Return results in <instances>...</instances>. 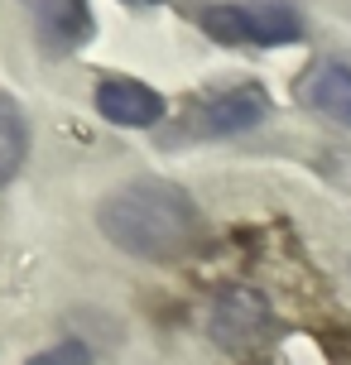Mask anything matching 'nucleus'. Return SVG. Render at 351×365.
Returning a JSON list of instances; mask_svg holds the SVG:
<instances>
[{
	"mask_svg": "<svg viewBox=\"0 0 351 365\" xmlns=\"http://www.w3.org/2000/svg\"><path fill=\"white\" fill-rule=\"evenodd\" d=\"M96 226L116 250L149 259V264L188 259L203 240L198 202L164 178H140V182H126L121 192H111L96 212Z\"/></svg>",
	"mask_w": 351,
	"mask_h": 365,
	"instance_id": "f257e3e1",
	"label": "nucleus"
},
{
	"mask_svg": "<svg viewBox=\"0 0 351 365\" xmlns=\"http://www.w3.org/2000/svg\"><path fill=\"white\" fill-rule=\"evenodd\" d=\"M203 29L217 43L279 48V43H298L303 38V19L289 5H279V0H265V5H212V10H203Z\"/></svg>",
	"mask_w": 351,
	"mask_h": 365,
	"instance_id": "f03ea898",
	"label": "nucleus"
},
{
	"mask_svg": "<svg viewBox=\"0 0 351 365\" xmlns=\"http://www.w3.org/2000/svg\"><path fill=\"white\" fill-rule=\"evenodd\" d=\"M265 115H270V91L255 87V82H240V87H226V91H217V96H207L203 106L188 115L183 135H198V140L245 135V130H255Z\"/></svg>",
	"mask_w": 351,
	"mask_h": 365,
	"instance_id": "7ed1b4c3",
	"label": "nucleus"
},
{
	"mask_svg": "<svg viewBox=\"0 0 351 365\" xmlns=\"http://www.w3.org/2000/svg\"><path fill=\"white\" fill-rule=\"evenodd\" d=\"M270 327V303L260 298L255 289H222L217 303L207 312V331L217 336V346H255Z\"/></svg>",
	"mask_w": 351,
	"mask_h": 365,
	"instance_id": "20e7f679",
	"label": "nucleus"
},
{
	"mask_svg": "<svg viewBox=\"0 0 351 365\" xmlns=\"http://www.w3.org/2000/svg\"><path fill=\"white\" fill-rule=\"evenodd\" d=\"M96 110L111 125H126V130H149L168 115L164 96L154 87H145V82H135V77H106V82H96Z\"/></svg>",
	"mask_w": 351,
	"mask_h": 365,
	"instance_id": "39448f33",
	"label": "nucleus"
},
{
	"mask_svg": "<svg viewBox=\"0 0 351 365\" xmlns=\"http://www.w3.org/2000/svg\"><path fill=\"white\" fill-rule=\"evenodd\" d=\"M298 101L313 106L322 120L351 130V68L347 63H317L298 82Z\"/></svg>",
	"mask_w": 351,
	"mask_h": 365,
	"instance_id": "423d86ee",
	"label": "nucleus"
},
{
	"mask_svg": "<svg viewBox=\"0 0 351 365\" xmlns=\"http://www.w3.org/2000/svg\"><path fill=\"white\" fill-rule=\"evenodd\" d=\"M39 38L54 53H73L92 38V5L87 0H39Z\"/></svg>",
	"mask_w": 351,
	"mask_h": 365,
	"instance_id": "0eeeda50",
	"label": "nucleus"
},
{
	"mask_svg": "<svg viewBox=\"0 0 351 365\" xmlns=\"http://www.w3.org/2000/svg\"><path fill=\"white\" fill-rule=\"evenodd\" d=\"M24 159H29V120L15 106V96L0 91V187L24 168Z\"/></svg>",
	"mask_w": 351,
	"mask_h": 365,
	"instance_id": "6e6552de",
	"label": "nucleus"
},
{
	"mask_svg": "<svg viewBox=\"0 0 351 365\" xmlns=\"http://www.w3.org/2000/svg\"><path fill=\"white\" fill-rule=\"evenodd\" d=\"M24 365H92V346L82 336H68V341H54L49 351L29 356Z\"/></svg>",
	"mask_w": 351,
	"mask_h": 365,
	"instance_id": "1a4fd4ad",
	"label": "nucleus"
},
{
	"mask_svg": "<svg viewBox=\"0 0 351 365\" xmlns=\"http://www.w3.org/2000/svg\"><path fill=\"white\" fill-rule=\"evenodd\" d=\"M126 5H159V0H126Z\"/></svg>",
	"mask_w": 351,
	"mask_h": 365,
	"instance_id": "9d476101",
	"label": "nucleus"
}]
</instances>
